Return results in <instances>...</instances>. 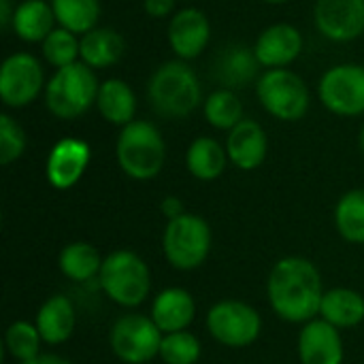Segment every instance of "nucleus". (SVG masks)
<instances>
[{
	"mask_svg": "<svg viewBox=\"0 0 364 364\" xmlns=\"http://www.w3.org/2000/svg\"><path fill=\"white\" fill-rule=\"evenodd\" d=\"M267 296L273 311L292 324H307L320 316L324 286L316 264L301 256L282 258L269 275Z\"/></svg>",
	"mask_w": 364,
	"mask_h": 364,
	"instance_id": "obj_1",
	"label": "nucleus"
},
{
	"mask_svg": "<svg viewBox=\"0 0 364 364\" xmlns=\"http://www.w3.org/2000/svg\"><path fill=\"white\" fill-rule=\"evenodd\" d=\"M151 109L168 119L188 117L203 102V85L192 66L183 60L162 62L147 81Z\"/></svg>",
	"mask_w": 364,
	"mask_h": 364,
	"instance_id": "obj_2",
	"label": "nucleus"
},
{
	"mask_svg": "<svg viewBox=\"0 0 364 364\" xmlns=\"http://www.w3.org/2000/svg\"><path fill=\"white\" fill-rule=\"evenodd\" d=\"M119 168L134 181H149L160 175L166 160V145L160 130L145 119H134L122 128L115 143Z\"/></svg>",
	"mask_w": 364,
	"mask_h": 364,
	"instance_id": "obj_3",
	"label": "nucleus"
},
{
	"mask_svg": "<svg viewBox=\"0 0 364 364\" xmlns=\"http://www.w3.org/2000/svg\"><path fill=\"white\" fill-rule=\"evenodd\" d=\"M100 83L94 68L83 62L58 68L45 85V107L58 119H77L96 105Z\"/></svg>",
	"mask_w": 364,
	"mask_h": 364,
	"instance_id": "obj_4",
	"label": "nucleus"
},
{
	"mask_svg": "<svg viewBox=\"0 0 364 364\" xmlns=\"http://www.w3.org/2000/svg\"><path fill=\"white\" fill-rule=\"evenodd\" d=\"M98 282L102 292L119 307L141 305L151 290V273L147 262L128 250L111 252L102 260Z\"/></svg>",
	"mask_w": 364,
	"mask_h": 364,
	"instance_id": "obj_5",
	"label": "nucleus"
},
{
	"mask_svg": "<svg viewBox=\"0 0 364 364\" xmlns=\"http://www.w3.org/2000/svg\"><path fill=\"white\" fill-rule=\"evenodd\" d=\"M256 96L264 111L279 122L303 119L311 105L307 83L290 68L264 70L256 81Z\"/></svg>",
	"mask_w": 364,
	"mask_h": 364,
	"instance_id": "obj_6",
	"label": "nucleus"
},
{
	"mask_svg": "<svg viewBox=\"0 0 364 364\" xmlns=\"http://www.w3.org/2000/svg\"><path fill=\"white\" fill-rule=\"evenodd\" d=\"M162 252L171 267L179 271H194L205 264L211 252V228L194 213H183L171 220L162 235Z\"/></svg>",
	"mask_w": 364,
	"mask_h": 364,
	"instance_id": "obj_7",
	"label": "nucleus"
},
{
	"mask_svg": "<svg viewBox=\"0 0 364 364\" xmlns=\"http://www.w3.org/2000/svg\"><path fill=\"white\" fill-rule=\"evenodd\" d=\"M164 333L156 322L141 314L122 316L109 335L111 352L126 364H147L160 356Z\"/></svg>",
	"mask_w": 364,
	"mask_h": 364,
	"instance_id": "obj_8",
	"label": "nucleus"
},
{
	"mask_svg": "<svg viewBox=\"0 0 364 364\" xmlns=\"http://www.w3.org/2000/svg\"><path fill=\"white\" fill-rule=\"evenodd\" d=\"M320 102L339 117H358L364 113V66L335 64L318 83Z\"/></svg>",
	"mask_w": 364,
	"mask_h": 364,
	"instance_id": "obj_9",
	"label": "nucleus"
},
{
	"mask_svg": "<svg viewBox=\"0 0 364 364\" xmlns=\"http://www.w3.org/2000/svg\"><path fill=\"white\" fill-rule=\"evenodd\" d=\"M207 328L211 337L226 348H247L260 337L262 320L247 303L222 301L209 309Z\"/></svg>",
	"mask_w": 364,
	"mask_h": 364,
	"instance_id": "obj_10",
	"label": "nucleus"
},
{
	"mask_svg": "<svg viewBox=\"0 0 364 364\" xmlns=\"http://www.w3.org/2000/svg\"><path fill=\"white\" fill-rule=\"evenodd\" d=\"M45 85L43 66L28 51L11 53L0 66V98L11 109H21L34 102L36 96L45 92Z\"/></svg>",
	"mask_w": 364,
	"mask_h": 364,
	"instance_id": "obj_11",
	"label": "nucleus"
},
{
	"mask_svg": "<svg viewBox=\"0 0 364 364\" xmlns=\"http://www.w3.org/2000/svg\"><path fill=\"white\" fill-rule=\"evenodd\" d=\"M318 32L333 43H350L364 34V0H316Z\"/></svg>",
	"mask_w": 364,
	"mask_h": 364,
	"instance_id": "obj_12",
	"label": "nucleus"
},
{
	"mask_svg": "<svg viewBox=\"0 0 364 364\" xmlns=\"http://www.w3.org/2000/svg\"><path fill=\"white\" fill-rule=\"evenodd\" d=\"M166 38L179 60L183 62L194 60L209 45V38H211L209 17L196 6L181 9L171 17Z\"/></svg>",
	"mask_w": 364,
	"mask_h": 364,
	"instance_id": "obj_13",
	"label": "nucleus"
},
{
	"mask_svg": "<svg viewBox=\"0 0 364 364\" xmlns=\"http://www.w3.org/2000/svg\"><path fill=\"white\" fill-rule=\"evenodd\" d=\"M90 158L92 151L85 141L73 136L60 139L47 156V164H45L47 181L55 190H70L83 177Z\"/></svg>",
	"mask_w": 364,
	"mask_h": 364,
	"instance_id": "obj_14",
	"label": "nucleus"
},
{
	"mask_svg": "<svg viewBox=\"0 0 364 364\" xmlns=\"http://www.w3.org/2000/svg\"><path fill=\"white\" fill-rule=\"evenodd\" d=\"M303 34L292 23H273L260 32L254 51L262 68H288L303 51Z\"/></svg>",
	"mask_w": 364,
	"mask_h": 364,
	"instance_id": "obj_15",
	"label": "nucleus"
},
{
	"mask_svg": "<svg viewBox=\"0 0 364 364\" xmlns=\"http://www.w3.org/2000/svg\"><path fill=\"white\" fill-rule=\"evenodd\" d=\"M213 79L224 90H241L260 79V62L256 58L254 47L243 43L226 45L213 60Z\"/></svg>",
	"mask_w": 364,
	"mask_h": 364,
	"instance_id": "obj_16",
	"label": "nucleus"
},
{
	"mask_svg": "<svg viewBox=\"0 0 364 364\" xmlns=\"http://www.w3.org/2000/svg\"><path fill=\"white\" fill-rule=\"evenodd\" d=\"M299 358L301 364L343 363V339L339 328L322 318L307 322L299 335Z\"/></svg>",
	"mask_w": 364,
	"mask_h": 364,
	"instance_id": "obj_17",
	"label": "nucleus"
},
{
	"mask_svg": "<svg viewBox=\"0 0 364 364\" xmlns=\"http://www.w3.org/2000/svg\"><path fill=\"white\" fill-rule=\"evenodd\" d=\"M228 160L241 171H254L267 160L269 139L256 119H241L226 139Z\"/></svg>",
	"mask_w": 364,
	"mask_h": 364,
	"instance_id": "obj_18",
	"label": "nucleus"
},
{
	"mask_svg": "<svg viewBox=\"0 0 364 364\" xmlns=\"http://www.w3.org/2000/svg\"><path fill=\"white\" fill-rule=\"evenodd\" d=\"M194 316H196V303L192 294L183 288H166L154 299L149 318L164 335H168V333L188 331V326L194 322Z\"/></svg>",
	"mask_w": 364,
	"mask_h": 364,
	"instance_id": "obj_19",
	"label": "nucleus"
},
{
	"mask_svg": "<svg viewBox=\"0 0 364 364\" xmlns=\"http://www.w3.org/2000/svg\"><path fill=\"white\" fill-rule=\"evenodd\" d=\"M36 328L43 341L49 346H60L68 341L75 331V307L68 296H49L36 314Z\"/></svg>",
	"mask_w": 364,
	"mask_h": 364,
	"instance_id": "obj_20",
	"label": "nucleus"
},
{
	"mask_svg": "<svg viewBox=\"0 0 364 364\" xmlns=\"http://www.w3.org/2000/svg\"><path fill=\"white\" fill-rule=\"evenodd\" d=\"M55 13L51 2L43 0H23L15 6L11 30L23 43H43L55 28Z\"/></svg>",
	"mask_w": 364,
	"mask_h": 364,
	"instance_id": "obj_21",
	"label": "nucleus"
},
{
	"mask_svg": "<svg viewBox=\"0 0 364 364\" xmlns=\"http://www.w3.org/2000/svg\"><path fill=\"white\" fill-rule=\"evenodd\" d=\"M126 43L124 36L113 30V28H94L90 32H85L81 36V62L87 64L90 68L98 70V68H109L113 64H117L124 55Z\"/></svg>",
	"mask_w": 364,
	"mask_h": 364,
	"instance_id": "obj_22",
	"label": "nucleus"
},
{
	"mask_svg": "<svg viewBox=\"0 0 364 364\" xmlns=\"http://www.w3.org/2000/svg\"><path fill=\"white\" fill-rule=\"evenodd\" d=\"M96 107L109 124L124 128L134 122L136 96L124 79H107L100 83Z\"/></svg>",
	"mask_w": 364,
	"mask_h": 364,
	"instance_id": "obj_23",
	"label": "nucleus"
},
{
	"mask_svg": "<svg viewBox=\"0 0 364 364\" xmlns=\"http://www.w3.org/2000/svg\"><path fill=\"white\" fill-rule=\"evenodd\" d=\"M228 164V151L220 141L211 136H198L190 143L186 154V166L198 181H215L222 177Z\"/></svg>",
	"mask_w": 364,
	"mask_h": 364,
	"instance_id": "obj_24",
	"label": "nucleus"
},
{
	"mask_svg": "<svg viewBox=\"0 0 364 364\" xmlns=\"http://www.w3.org/2000/svg\"><path fill=\"white\" fill-rule=\"evenodd\" d=\"M320 316L339 331L354 328L364 320L363 294L350 288H333L324 292Z\"/></svg>",
	"mask_w": 364,
	"mask_h": 364,
	"instance_id": "obj_25",
	"label": "nucleus"
},
{
	"mask_svg": "<svg viewBox=\"0 0 364 364\" xmlns=\"http://www.w3.org/2000/svg\"><path fill=\"white\" fill-rule=\"evenodd\" d=\"M58 264H60V271L64 277L81 284V282H90L100 275L102 258L94 245H90L85 241H75V243H68L60 252Z\"/></svg>",
	"mask_w": 364,
	"mask_h": 364,
	"instance_id": "obj_26",
	"label": "nucleus"
},
{
	"mask_svg": "<svg viewBox=\"0 0 364 364\" xmlns=\"http://www.w3.org/2000/svg\"><path fill=\"white\" fill-rule=\"evenodd\" d=\"M51 9L58 26L75 32L77 36L98 28L100 0H51Z\"/></svg>",
	"mask_w": 364,
	"mask_h": 364,
	"instance_id": "obj_27",
	"label": "nucleus"
},
{
	"mask_svg": "<svg viewBox=\"0 0 364 364\" xmlns=\"http://www.w3.org/2000/svg\"><path fill=\"white\" fill-rule=\"evenodd\" d=\"M337 232L350 243H364V188L350 190L335 207Z\"/></svg>",
	"mask_w": 364,
	"mask_h": 364,
	"instance_id": "obj_28",
	"label": "nucleus"
},
{
	"mask_svg": "<svg viewBox=\"0 0 364 364\" xmlns=\"http://www.w3.org/2000/svg\"><path fill=\"white\" fill-rule=\"evenodd\" d=\"M205 119L215 128V130H232L243 117V102L239 100L235 90H215L205 98L203 105Z\"/></svg>",
	"mask_w": 364,
	"mask_h": 364,
	"instance_id": "obj_29",
	"label": "nucleus"
},
{
	"mask_svg": "<svg viewBox=\"0 0 364 364\" xmlns=\"http://www.w3.org/2000/svg\"><path fill=\"white\" fill-rule=\"evenodd\" d=\"M81 38L66 30V28H53V32L41 43V51H43V58L47 60V64H51L55 70L58 68H64V66H70L75 62H81Z\"/></svg>",
	"mask_w": 364,
	"mask_h": 364,
	"instance_id": "obj_30",
	"label": "nucleus"
},
{
	"mask_svg": "<svg viewBox=\"0 0 364 364\" xmlns=\"http://www.w3.org/2000/svg\"><path fill=\"white\" fill-rule=\"evenodd\" d=\"M41 341L43 337L36 324H30L26 320L13 322L4 333V350L11 358L19 360V364L32 360L41 354Z\"/></svg>",
	"mask_w": 364,
	"mask_h": 364,
	"instance_id": "obj_31",
	"label": "nucleus"
},
{
	"mask_svg": "<svg viewBox=\"0 0 364 364\" xmlns=\"http://www.w3.org/2000/svg\"><path fill=\"white\" fill-rule=\"evenodd\" d=\"M160 358L164 364H196L200 358V341L188 333H168L162 337Z\"/></svg>",
	"mask_w": 364,
	"mask_h": 364,
	"instance_id": "obj_32",
	"label": "nucleus"
},
{
	"mask_svg": "<svg viewBox=\"0 0 364 364\" xmlns=\"http://www.w3.org/2000/svg\"><path fill=\"white\" fill-rule=\"evenodd\" d=\"M26 151V132L23 128L9 115H0V164L9 166L17 162Z\"/></svg>",
	"mask_w": 364,
	"mask_h": 364,
	"instance_id": "obj_33",
	"label": "nucleus"
},
{
	"mask_svg": "<svg viewBox=\"0 0 364 364\" xmlns=\"http://www.w3.org/2000/svg\"><path fill=\"white\" fill-rule=\"evenodd\" d=\"M143 9L154 19H164L175 11V0H143Z\"/></svg>",
	"mask_w": 364,
	"mask_h": 364,
	"instance_id": "obj_34",
	"label": "nucleus"
},
{
	"mask_svg": "<svg viewBox=\"0 0 364 364\" xmlns=\"http://www.w3.org/2000/svg\"><path fill=\"white\" fill-rule=\"evenodd\" d=\"M160 211H162V215L171 222V220L181 218V215L186 213V207H183L181 198H177V196H164L162 203H160Z\"/></svg>",
	"mask_w": 364,
	"mask_h": 364,
	"instance_id": "obj_35",
	"label": "nucleus"
},
{
	"mask_svg": "<svg viewBox=\"0 0 364 364\" xmlns=\"http://www.w3.org/2000/svg\"><path fill=\"white\" fill-rule=\"evenodd\" d=\"M13 15H15V6L11 0H0V28L9 30L13 23Z\"/></svg>",
	"mask_w": 364,
	"mask_h": 364,
	"instance_id": "obj_36",
	"label": "nucleus"
},
{
	"mask_svg": "<svg viewBox=\"0 0 364 364\" xmlns=\"http://www.w3.org/2000/svg\"><path fill=\"white\" fill-rule=\"evenodd\" d=\"M21 364H70V360H66V358H62L58 354H38L36 358L26 360Z\"/></svg>",
	"mask_w": 364,
	"mask_h": 364,
	"instance_id": "obj_37",
	"label": "nucleus"
},
{
	"mask_svg": "<svg viewBox=\"0 0 364 364\" xmlns=\"http://www.w3.org/2000/svg\"><path fill=\"white\" fill-rule=\"evenodd\" d=\"M358 141H360V149H363V154H364V126H363V130H360V139H358Z\"/></svg>",
	"mask_w": 364,
	"mask_h": 364,
	"instance_id": "obj_38",
	"label": "nucleus"
},
{
	"mask_svg": "<svg viewBox=\"0 0 364 364\" xmlns=\"http://www.w3.org/2000/svg\"><path fill=\"white\" fill-rule=\"evenodd\" d=\"M264 2H269V4H284V2H288V0H264Z\"/></svg>",
	"mask_w": 364,
	"mask_h": 364,
	"instance_id": "obj_39",
	"label": "nucleus"
},
{
	"mask_svg": "<svg viewBox=\"0 0 364 364\" xmlns=\"http://www.w3.org/2000/svg\"><path fill=\"white\" fill-rule=\"evenodd\" d=\"M43 2H51V0H43Z\"/></svg>",
	"mask_w": 364,
	"mask_h": 364,
	"instance_id": "obj_40",
	"label": "nucleus"
}]
</instances>
